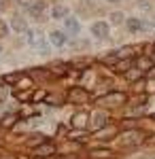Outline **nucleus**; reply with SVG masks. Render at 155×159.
I'll return each mask as SVG.
<instances>
[{
  "label": "nucleus",
  "mask_w": 155,
  "mask_h": 159,
  "mask_svg": "<svg viewBox=\"0 0 155 159\" xmlns=\"http://www.w3.org/2000/svg\"><path fill=\"white\" fill-rule=\"evenodd\" d=\"M92 34L98 38H108V25L104 21H98V24L92 25Z\"/></svg>",
  "instance_id": "1"
},
{
  "label": "nucleus",
  "mask_w": 155,
  "mask_h": 159,
  "mask_svg": "<svg viewBox=\"0 0 155 159\" xmlns=\"http://www.w3.org/2000/svg\"><path fill=\"white\" fill-rule=\"evenodd\" d=\"M28 43H30L32 47H40V49H45V36L38 34V32H28Z\"/></svg>",
  "instance_id": "2"
},
{
  "label": "nucleus",
  "mask_w": 155,
  "mask_h": 159,
  "mask_svg": "<svg viewBox=\"0 0 155 159\" xmlns=\"http://www.w3.org/2000/svg\"><path fill=\"white\" fill-rule=\"evenodd\" d=\"M53 153H55V147H53V144H43V147H36L34 148V155L36 157H49V155H53Z\"/></svg>",
  "instance_id": "3"
},
{
  "label": "nucleus",
  "mask_w": 155,
  "mask_h": 159,
  "mask_svg": "<svg viewBox=\"0 0 155 159\" xmlns=\"http://www.w3.org/2000/svg\"><path fill=\"white\" fill-rule=\"evenodd\" d=\"M64 25H66V32H68V34H77V32L81 30V25H79V21H77L74 17H66V19H64Z\"/></svg>",
  "instance_id": "4"
},
{
  "label": "nucleus",
  "mask_w": 155,
  "mask_h": 159,
  "mask_svg": "<svg viewBox=\"0 0 155 159\" xmlns=\"http://www.w3.org/2000/svg\"><path fill=\"white\" fill-rule=\"evenodd\" d=\"M49 40L55 45V47H64L66 45V36H64V32H60V30H55V32H51V36H49Z\"/></svg>",
  "instance_id": "5"
},
{
  "label": "nucleus",
  "mask_w": 155,
  "mask_h": 159,
  "mask_svg": "<svg viewBox=\"0 0 155 159\" xmlns=\"http://www.w3.org/2000/svg\"><path fill=\"white\" fill-rule=\"evenodd\" d=\"M51 17H53V19H66V17H68V9L62 7V4H58V7L51 9Z\"/></svg>",
  "instance_id": "6"
},
{
  "label": "nucleus",
  "mask_w": 155,
  "mask_h": 159,
  "mask_svg": "<svg viewBox=\"0 0 155 159\" xmlns=\"http://www.w3.org/2000/svg\"><path fill=\"white\" fill-rule=\"evenodd\" d=\"M125 24H128V30L130 32H140L144 28V24L140 19H136V17H130V19H125Z\"/></svg>",
  "instance_id": "7"
},
{
  "label": "nucleus",
  "mask_w": 155,
  "mask_h": 159,
  "mask_svg": "<svg viewBox=\"0 0 155 159\" xmlns=\"http://www.w3.org/2000/svg\"><path fill=\"white\" fill-rule=\"evenodd\" d=\"M45 9H47V4H45L43 0H38V2H34V4L30 7V13H32L34 17H38V15H43V13H45Z\"/></svg>",
  "instance_id": "8"
},
{
  "label": "nucleus",
  "mask_w": 155,
  "mask_h": 159,
  "mask_svg": "<svg viewBox=\"0 0 155 159\" xmlns=\"http://www.w3.org/2000/svg\"><path fill=\"white\" fill-rule=\"evenodd\" d=\"M11 25H13V30H17V32H24L26 30V21L21 19V17H15L11 21Z\"/></svg>",
  "instance_id": "9"
},
{
  "label": "nucleus",
  "mask_w": 155,
  "mask_h": 159,
  "mask_svg": "<svg viewBox=\"0 0 155 159\" xmlns=\"http://www.w3.org/2000/svg\"><path fill=\"white\" fill-rule=\"evenodd\" d=\"M68 98H70V100H81V98H87V93H85V91H83V89H72V91H70V93H68Z\"/></svg>",
  "instance_id": "10"
},
{
  "label": "nucleus",
  "mask_w": 155,
  "mask_h": 159,
  "mask_svg": "<svg viewBox=\"0 0 155 159\" xmlns=\"http://www.w3.org/2000/svg\"><path fill=\"white\" fill-rule=\"evenodd\" d=\"M106 123V115H102V112H96L94 115V125L96 127H102Z\"/></svg>",
  "instance_id": "11"
},
{
  "label": "nucleus",
  "mask_w": 155,
  "mask_h": 159,
  "mask_svg": "<svg viewBox=\"0 0 155 159\" xmlns=\"http://www.w3.org/2000/svg\"><path fill=\"white\" fill-rule=\"evenodd\" d=\"M85 121H87V115H74V119H72V125H77V127H83Z\"/></svg>",
  "instance_id": "12"
},
{
  "label": "nucleus",
  "mask_w": 155,
  "mask_h": 159,
  "mask_svg": "<svg viewBox=\"0 0 155 159\" xmlns=\"http://www.w3.org/2000/svg\"><path fill=\"white\" fill-rule=\"evenodd\" d=\"M110 21H113V24H123V21H125V17H123V13H110Z\"/></svg>",
  "instance_id": "13"
},
{
  "label": "nucleus",
  "mask_w": 155,
  "mask_h": 159,
  "mask_svg": "<svg viewBox=\"0 0 155 159\" xmlns=\"http://www.w3.org/2000/svg\"><path fill=\"white\" fill-rule=\"evenodd\" d=\"M136 7L140 11H151V2L149 0H136Z\"/></svg>",
  "instance_id": "14"
},
{
  "label": "nucleus",
  "mask_w": 155,
  "mask_h": 159,
  "mask_svg": "<svg viewBox=\"0 0 155 159\" xmlns=\"http://www.w3.org/2000/svg\"><path fill=\"white\" fill-rule=\"evenodd\" d=\"M92 155H94V157H108L110 153H108V151H94Z\"/></svg>",
  "instance_id": "15"
},
{
  "label": "nucleus",
  "mask_w": 155,
  "mask_h": 159,
  "mask_svg": "<svg viewBox=\"0 0 155 159\" xmlns=\"http://www.w3.org/2000/svg\"><path fill=\"white\" fill-rule=\"evenodd\" d=\"M7 32H9V28L4 21H0V36H7Z\"/></svg>",
  "instance_id": "16"
},
{
  "label": "nucleus",
  "mask_w": 155,
  "mask_h": 159,
  "mask_svg": "<svg viewBox=\"0 0 155 159\" xmlns=\"http://www.w3.org/2000/svg\"><path fill=\"white\" fill-rule=\"evenodd\" d=\"M17 79H19V74H9V76H7L9 83H11V81H17Z\"/></svg>",
  "instance_id": "17"
},
{
  "label": "nucleus",
  "mask_w": 155,
  "mask_h": 159,
  "mask_svg": "<svg viewBox=\"0 0 155 159\" xmlns=\"http://www.w3.org/2000/svg\"><path fill=\"white\" fill-rule=\"evenodd\" d=\"M19 4H21V7H32V4H30V0H19Z\"/></svg>",
  "instance_id": "18"
},
{
  "label": "nucleus",
  "mask_w": 155,
  "mask_h": 159,
  "mask_svg": "<svg viewBox=\"0 0 155 159\" xmlns=\"http://www.w3.org/2000/svg\"><path fill=\"white\" fill-rule=\"evenodd\" d=\"M108 2H119V0H108Z\"/></svg>",
  "instance_id": "19"
},
{
  "label": "nucleus",
  "mask_w": 155,
  "mask_h": 159,
  "mask_svg": "<svg viewBox=\"0 0 155 159\" xmlns=\"http://www.w3.org/2000/svg\"><path fill=\"white\" fill-rule=\"evenodd\" d=\"M0 53H2V49H0Z\"/></svg>",
  "instance_id": "20"
}]
</instances>
